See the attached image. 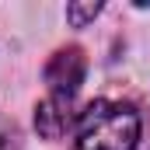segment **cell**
I'll list each match as a JSON object with an SVG mask.
<instances>
[{"label":"cell","instance_id":"cell-1","mask_svg":"<svg viewBox=\"0 0 150 150\" xmlns=\"http://www.w3.org/2000/svg\"><path fill=\"white\" fill-rule=\"evenodd\" d=\"M140 129V112L129 101L98 98L77 115L74 150H136Z\"/></svg>","mask_w":150,"mask_h":150},{"label":"cell","instance_id":"cell-2","mask_svg":"<svg viewBox=\"0 0 150 150\" xmlns=\"http://www.w3.org/2000/svg\"><path fill=\"white\" fill-rule=\"evenodd\" d=\"M87 74V59H84V49L80 45H67V49H56L52 59L45 63V84H49V94H59V98H77L80 84Z\"/></svg>","mask_w":150,"mask_h":150},{"label":"cell","instance_id":"cell-3","mask_svg":"<svg viewBox=\"0 0 150 150\" xmlns=\"http://www.w3.org/2000/svg\"><path fill=\"white\" fill-rule=\"evenodd\" d=\"M74 98H59V94H49L45 101L35 105V129L45 140H59L70 126H74Z\"/></svg>","mask_w":150,"mask_h":150},{"label":"cell","instance_id":"cell-4","mask_svg":"<svg viewBox=\"0 0 150 150\" xmlns=\"http://www.w3.org/2000/svg\"><path fill=\"white\" fill-rule=\"evenodd\" d=\"M101 14V4H67V21L74 25V28H84L91 18H98Z\"/></svg>","mask_w":150,"mask_h":150}]
</instances>
